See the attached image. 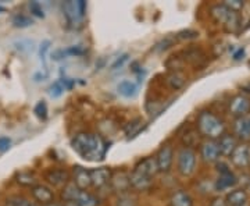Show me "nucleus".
Segmentation results:
<instances>
[{
  "label": "nucleus",
  "instance_id": "f257e3e1",
  "mask_svg": "<svg viewBox=\"0 0 250 206\" xmlns=\"http://www.w3.org/2000/svg\"><path fill=\"white\" fill-rule=\"evenodd\" d=\"M72 149L80 155L82 159L88 161H98L104 159L107 152V142L98 134L81 133L71 141Z\"/></svg>",
  "mask_w": 250,
  "mask_h": 206
},
{
  "label": "nucleus",
  "instance_id": "f03ea898",
  "mask_svg": "<svg viewBox=\"0 0 250 206\" xmlns=\"http://www.w3.org/2000/svg\"><path fill=\"white\" fill-rule=\"evenodd\" d=\"M196 127L199 134L203 135L207 139L217 141L223 134H225V124L214 113L203 110L199 113L196 121Z\"/></svg>",
  "mask_w": 250,
  "mask_h": 206
},
{
  "label": "nucleus",
  "instance_id": "7ed1b4c3",
  "mask_svg": "<svg viewBox=\"0 0 250 206\" xmlns=\"http://www.w3.org/2000/svg\"><path fill=\"white\" fill-rule=\"evenodd\" d=\"M211 17L214 18L215 23L221 24L227 32H236L241 28V17L238 13L229 10L224 4H214L211 9Z\"/></svg>",
  "mask_w": 250,
  "mask_h": 206
},
{
  "label": "nucleus",
  "instance_id": "20e7f679",
  "mask_svg": "<svg viewBox=\"0 0 250 206\" xmlns=\"http://www.w3.org/2000/svg\"><path fill=\"white\" fill-rule=\"evenodd\" d=\"M62 13L68 24H80L86 14V1L83 0H67L62 3Z\"/></svg>",
  "mask_w": 250,
  "mask_h": 206
},
{
  "label": "nucleus",
  "instance_id": "39448f33",
  "mask_svg": "<svg viewBox=\"0 0 250 206\" xmlns=\"http://www.w3.org/2000/svg\"><path fill=\"white\" fill-rule=\"evenodd\" d=\"M215 169L218 171V179L215 180L214 183V188L215 191L221 192V191H225V189L233 188L238 183V179L236 176L233 174L231 167L224 163V161H217L215 163Z\"/></svg>",
  "mask_w": 250,
  "mask_h": 206
},
{
  "label": "nucleus",
  "instance_id": "423d86ee",
  "mask_svg": "<svg viewBox=\"0 0 250 206\" xmlns=\"http://www.w3.org/2000/svg\"><path fill=\"white\" fill-rule=\"evenodd\" d=\"M177 169L184 177H190L196 170V153L192 148L184 146L178 152Z\"/></svg>",
  "mask_w": 250,
  "mask_h": 206
},
{
  "label": "nucleus",
  "instance_id": "0eeeda50",
  "mask_svg": "<svg viewBox=\"0 0 250 206\" xmlns=\"http://www.w3.org/2000/svg\"><path fill=\"white\" fill-rule=\"evenodd\" d=\"M232 164L238 169H248L250 166V145L249 143H238L232 155L229 156Z\"/></svg>",
  "mask_w": 250,
  "mask_h": 206
},
{
  "label": "nucleus",
  "instance_id": "6e6552de",
  "mask_svg": "<svg viewBox=\"0 0 250 206\" xmlns=\"http://www.w3.org/2000/svg\"><path fill=\"white\" fill-rule=\"evenodd\" d=\"M154 159H156V164H157V170L160 173H168L171 170V166H172V160H174L172 146L168 143L163 145Z\"/></svg>",
  "mask_w": 250,
  "mask_h": 206
},
{
  "label": "nucleus",
  "instance_id": "1a4fd4ad",
  "mask_svg": "<svg viewBox=\"0 0 250 206\" xmlns=\"http://www.w3.org/2000/svg\"><path fill=\"white\" fill-rule=\"evenodd\" d=\"M229 114L235 118H239L242 116H246L250 113V99L245 95H236L229 100L228 105Z\"/></svg>",
  "mask_w": 250,
  "mask_h": 206
},
{
  "label": "nucleus",
  "instance_id": "9d476101",
  "mask_svg": "<svg viewBox=\"0 0 250 206\" xmlns=\"http://www.w3.org/2000/svg\"><path fill=\"white\" fill-rule=\"evenodd\" d=\"M110 187H111V189H113L114 192H117L118 195L125 194V192H129V191H131L129 173H126V171L124 170L111 173V177H110Z\"/></svg>",
  "mask_w": 250,
  "mask_h": 206
},
{
  "label": "nucleus",
  "instance_id": "9b49d317",
  "mask_svg": "<svg viewBox=\"0 0 250 206\" xmlns=\"http://www.w3.org/2000/svg\"><path fill=\"white\" fill-rule=\"evenodd\" d=\"M200 156H202V159L206 163H217L218 159H220V156H221L217 141L207 139V141L202 143V146H200Z\"/></svg>",
  "mask_w": 250,
  "mask_h": 206
},
{
  "label": "nucleus",
  "instance_id": "f8f14e48",
  "mask_svg": "<svg viewBox=\"0 0 250 206\" xmlns=\"http://www.w3.org/2000/svg\"><path fill=\"white\" fill-rule=\"evenodd\" d=\"M90 176V185L95 188H103L110 183L111 177V170L108 167H98L89 170Z\"/></svg>",
  "mask_w": 250,
  "mask_h": 206
},
{
  "label": "nucleus",
  "instance_id": "ddd939ff",
  "mask_svg": "<svg viewBox=\"0 0 250 206\" xmlns=\"http://www.w3.org/2000/svg\"><path fill=\"white\" fill-rule=\"evenodd\" d=\"M45 179L53 187H65L70 183V173L64 169H50L45 173Z\"/></svg>",
  "mask_w": 250,
  "mask_h": 206
},
{
  "label": "nucleus",
  "instance_id": "4468645a",
  "mask_svg": "<svg viewBox=\"0 0 250 206\" xmlns=\"http://www.w3.org/2000/svg\"><path fill=\"white\" fill-rule=\"evenodd\" d=\"M233 135L236 139L239 138L242 141H249L250 139V113L246 116H242L239 118H235L233 121Z\"/></svg>",
  "mask_w": 250,
  "mask_h": 206
},
{
  "label": "nucleus",
  "instance_id": "2eb2a0df",
  "mask_svg": "<svg viewBox=\"0 0 250 206\" xmlns=\"http://www.w3.org/2000/svg\"><path fill=\"white\" fill-rule=\"evenodd\" d=\"M31 194H32V197L36 202H39L42 206L54 202V192L47 185H43V184L34 185L31 188Z\"/></svg>",
  "mask_w": 250,
  "mask_h": 206
},
{
  "label": "nucleus",
  "instance_id": "dca6fc26",
  "mask_svg": "<svg viewBox=\"0 0 250 206\" xmlns=\"http://www.w3.org/2000/svg\"><path fill=\"white\" fill-rule=\"evenodd\" d=\"M153 181L154 179L143 176L141 173H136L134 170L129 173V184H131V188L135 191H147L153 185Z\"/></svg>",
  "mask_w": 250,
  "mask_h": 206
},
{
  "label": "nucleus",
  "instance_id": "f3484780",
  "mask_svg": "<svg viewBox=\"0 0 250 206\" xmlns=\"http://www.w3.org/2000/svg\"><path fill=\"white\" fill-rule=\"evenodd\" d=\"M217 145L223 156H231L235 148L238 146V139L233 134H223L217 139Z\"/></svg>",
  "mask_w": 250,
  "mask_h": 206
},
{
  "label": "nucleus",
  "instance_id": "a211bd4d",
  "mask_svg": "<svg viewBox=\"0 0 250 206\" xmlns=\"http://www.w3.org/2000/svg\"><path fill=\"white\" fill-rule=\"evenodd\" d=\"M72 183L77 185V188L81 191H86L90 187V176L89 170L81 167V166H75L74 170H72Z\"/></svg>",
  "mask_w": 250,
  "mask_h": 206
},
{
  "label": "nucleus",
  "instance_id": "6ab92c4d",
  "mask_svg": "<svg viewBox=\"0 0 250 206\" xmlns=\"http://www.w3.org/2000/svg\"><path fill=\"white\" fill-rule=\"evenodd\" d=\"M134 171L141 173L143 176H147L150 179H154V176L159 173L157 164H156V159L154 158H145V159H142L135 166Z\"/></svg>",
  "mask_w": 250,
  "mask_h": 206
},
{
  "label": "nucleus",
  "instance_id": "aec40b11",
  "mask_svg": "<svg viewBox=\"0 0 250 206\" xmlns=\"http://www.w3.org/2000/svg\"><path fill=\"white\" fill-rule=\"evenodd\" d=\"M227 206H246L248 204V192L243 188H235L225 197Z\"/></svg>",
  "mask_w": 250,
  "mask_h": 206
},
{
  "label": "nucleus",
  "instance_id": "412c9836",
  "mask_svg": "<svg viewBox=\"0 0 250 206\" xmlns=\"http://www.w3.org/2000/svg\"><path fill=\"white\" fill-rule=\"evenodd\" d=\"M171 206H193V199L184 189L175 191L170 198Z\"/></svg>",
  "mask_w": 250,
  "mask_h": 206
},
{
  "label": "nucleus",
  "instance_id": "4be33fe9",
  "mask_svg": "<svg viewBox=\"0 0 250 206\" xmlns=\"http://www.w3.org/2000/svg\"><path fill=\"white\" fill-rule=\"evenodd\" d=\"M117 91L124 98H134L135 95L138 93V87H136V84L132 82V81L124 80L117 85Z\"/></svg>",
  "mask_w": 250,
  "mask_h": 206
},
{
  "label": "nucleus",
  "instance_id": "5701e85b",
  "mask_svg": "<svg viewBox=\"0 0 250 206\" xmlns=\"http://www.w3.org/2000/svg\"><path fill=\"white\" fill-rule=\"evenodd\" d=\"M11 46L21 54H29L35 50V42L31 39H17L11 44Z\"/></svg>",
  "mask_w": 250,
  "mask_h": 206
},
{
  "label": "nucleus",
  "instance_id": "b1692460",
  "mask_svg": "<svg viewBox=\"0 0 250 206\" xmlns=\"http://www.w3.org/2000/svg\"><path fill=\"white\" fill-rule=\"evenodd\" d=\"M74 202H77L78 206H98L100 204L99 198H96L90 192H86V191H81Z\"/></svg>",
  "mask_w": 250,
  "mask_h": 206
},
{
  "label": "nucleus",
  "instance_id": "393cba45",
  "mask_svg": "<svg viewBox=\"0 0 250 206\" xmlns=\"http://www.w3.org/2000/svg\"><path fill=\"white\" fill-rule=\"evenodd\" d=\"M16 181L20 185H24V187H34V185H36V177L34 176V173H29V171L17 173L16 174Z\"/></svg>",
  "mask_w": 250,
  "mask_h": 206
},
{
  "label": "nucleus",
  "instance_id": "a878e982",
  "mask_svg": "<svg viewBox=\"0 0 250 206\" xmlns=\"http://www.w3.org/2000/svg\"><path fill=\"white\" fill-rule=\"evenodd\" d=\"M143 128H145V124H143L142 118H135L125 127V134H126L128 138H134L142 131Z\"/></svg>",
  "mask_w": 250,
  "mask_h": 206
},
{
  "label": "nucleus",
  "instance_id": "bb28decb",
  "mask_svg": "<svg viewBox=\"0 0 250 206\" xmlns=\"http://www.w3.org/2000/svg\"><path fill=\"white\" fill-rule=\"evenodd\" d=\"M185 60H188L190 64L193 66H202V63H205V54L202 50H196V49H190L185 52Z\"/></svg>",
  "mask_w": 250,
  "mask_h": 206
},
{
  "label": "nucleus",
  "instance_id": "cd10ccee",
  "mask_svg": "<svg viewBox=\"0 0 250 206\" xmlns=\"http://www.w3.org/2000/svg\"><path fill=\"white\" fill-rule=\"evenodd\" d=\"M116 206H139L138 204V198L135 197L131 192H125L118 195L116 201Z\"/></svg>",
  "mask_w": 250,
  "mask_h": 206
},
{
  "label": "nucleus",
  "instance_id": "c85d7f7f",
  "mask_svg": "<svg viewBox=\"0 0 250 206\" xmlns=\"http://www.w3.org/2000/svg\"><path fill=\"white\" fill-rule=\"evenodd\" d=\"M80 192L81 189L77 188V185H75L74 183H68V184L62 188V198L64 201H75Z\"/></svg>",
  "mask_w": 250,
  "mask_h": 206
},
{
  "label": "nucleus",
  "instance_id": "c756f323",
  "mask_svg": "<svg viewBox=\"0 0 250 206\" xmlns=\"http://www.w3.org/2000/svg\"><path fill=\"white\" fill-rule=\"evenodd\" d=\"M167 81H168V84H170V87L172 90H179L185 84V75L179 71H172L168 75V80Z\"/></svg>",
  "mask_w": 250,
  "mask_h": 206
},
{
  "label": "nucleus",
  "instance_id": "7c9ffc66",
  "mask_svg": "<svg viewBox=\"0 0 250 206\" xmlns=\"http://www.w3.org/2000/svg\"><path fill=\"white\" fill-rule=\"evenodd\" d=\"M4 206H39V205H36L35 202H31V201L27 199V198L14 195V197H9L7 199H6Z\"/></svg>",
  "mask_w": 250,
  "mask_h": 206
},
{
  "label": "nucleus",
  "instance_id": "2f4dec72",
  "mask_svg": "<svg viewBox=\"0 0 250 206\" xmlns=\"http://www.w3.org/2000/svg\"><path fill=\"white\" fill-rule=\"evenodd\" d=\"M11 23H13V25L16 28H28L34 24L32 18L28 17L25 14H16L13 17V20H11Z\"/></svg>",
  "mask_w": 250,
  "mask_h": 206
},
{
  "label": "nucleus",
  "instance_id": "473e14b6",
  "mask_svg": "<svg viewBox=\"0 0 250 206\" xmlns=\"http://www.w3.org/2000/svg\"><path fill=\"white\" fill-rule=\"evenodd\" d=\"M34 113L41 120H46L47 118V105H46L45 100H41V102L36 103L35 109H34Z\"/></svg>",
  "mask_w": 250,
  "mask_h": 206
},
{
  "label": "nucleus",
  "instance_id": "72a5a7b5",
  "mask_svg": "<svg viewBox=\"0 0 250 206\" xmlns=\"http://www.w3.org/2000/svg\"><path fill=\"white\" fill-rule=\"evenodd\" d=\"M62 92H64V87H62V84L60 82V80L53 82V84L50 85V88H49V93H50L52 98H59V96H62Z\"/></svg>",
  "mask_w": 250,
  "mask_h": 206
},
{
  "label": "nucleus",
  "instance_id": "f704fd0d",
  "mask_svg": "<svg viewBox=\"0 0 250 206\" xmlns=\"http://www.w3.org/2000/svg\"><path fill=\"white\" fill-rule=\"evenodd\" d=\"M29 10L31 13L39 18H45V11L42 9V4L39 1H29Z\"/></svg>",
  "mask_w": 250,
  "mask_h": 206
},
{
  "label": "nucleus",
  "instance_id": "c9c22d12",
  "mask_svg": "<svg viewBox=\"0 0 250 206\" xmlns=\"http://www.w3.org/2000/svg\"><path fill=\"white\" fill-rule=\"evenodd\" d=\"M224 6H227L229 10H232L235 13L241 11L243 7H245V3L242 0H225L223 3Z\"/></svg>",
  "mask_w": 250,
  "mask_h": 206
},
{
  "label": "nucleus",
  "instance_id": "e433bc0d",
  "mask_svg": "<svg viewBox=\"0 0 250 206\" xmlns=\"http://www.w3.org/2000/svg\"><path fill=\"white\" fill-rule=\"evenodd\" d=\"M64 53H65V56H83L86 53V49L81 45L70 46V47L64 49Z\"/></svg>",
  "mask_w": 250,
  "mask_h": 206
},
{
  "label": "nucleus",
  "instance_id": "4c0bfd02",
  "mask_svg": "<svg viewBox=\"0 0 250 206\" xmlns=\"http://www.w3.org/2000/svg\"><path fill=\"white\" fill-rule=\"evenodd\" d=\"M49 47H50V41H43L41 44V47H39V57H41V62L43 64H46V57H47V52H49Z\"/></svg>",
  "mask_w": 250,
  "mask_h": 206
},
{
  "label": "nucleus",
  "instance_id": "58836bf2",
  "mask_svg": "<svg viewBox=\"0 0 250 206\" xmlns=\"http://www.w3.org/2000/svg\"><path fill=\"white\" fill-rule=\"evenodd\" d=\"M177 36H178L179 39H196L197 36H199V32L192 31V29H185V31L178 32V35Z\"/></svg>",
  "mask_w": 250,
  "mask_h": 206
},
{
  "label": "nucleus",
  "instance_id": "ea45409f",
  "mask_svg": "<svg viewBox=\"0 0 250 206\" xmlns=\"http://www.w3.org/2000/svg\"><path fill=\"white\" fill-rule=\"evenodd\" d=\"M174 42H175V39H172L171 36H168V38H166L164 41H161L160 44L156 45V50H166V49H168L170 46L174 45Z\"/></svg>",
  "mask_w": 250,
  "mask_h": 206
},
{
  "label": "nucleus",
  "instance_id": "a19ab883",
  "mask_svg": "<svg viewBox=\"0 0 250 206\" xmlns=\"http://www.w3.org/2000/svg\"><path fill=\"white\" fill-rule=\"evenodd\" d=\"M128 57H129V56H128L126 53L123 54L121 57H118L116 62L111 64V70H117V69H121V67L124 66L125 62H128Z\"/></svg>",
  "mask_w": 250,
  "mask_h": 206
},
{
  "label": "nucleus",
  "instance_id": "79ce46f5",
  "mask_svg": "<svg viewBox=\"0 0 250 206\" xmlns=\"http://www.w3.org/2000/svg\"><path fill=\"white\" fill-rule=\"evenodd\" d=\"M10 146H11V139L9 137H0V152L9 151Z\"/></svg>",
  "mask_w": 250,
  "mask_h": 206
},
{
  "label": "nucleus",
  "instance_id": "37998d69",
  "mask_svg": "<svg viewBox=\"0 0 250 206\" xmlns=\"http://www.w3.org/2000/svg\"><path fill=\"white\" fill-rule=\"evenodd\" d=\"M46 78H47V71H46V69L41 70V71H36L35 74H34V81H35V82L45 81Z\"/></svg>",
  "mask_w": 250,
  "mask_h": 206
},
{
  "label": "nucleus",
  "instance_id": "c03bdc74",
  "mask_svg": "<svg viewBox=\"0 0 250 206\" xmlns=\"http://www.w3.org/2000/svg\"><path fill=\"white\" fill-rule=\"evenodd\" d=\"M60 82L62 84L64 90H68V91L72 90V87L75 85V81L70 80V78H65V77H64V78H62V80H60Z\"/></svg>",
  "mask_w": 250,
  "mask_h": 206
},
{
  "label": "nucleus",
  "instance_id": "a18cd8bd",
  "mask_svg": "<svg viewBox=\"0 0 250 206\" xmlns=\"http://www.w3.org/2000/svg\"><path fill=\"white\" fill-rule=\"evenodd\" d=\"M52 59H54V60H62V59H65L64 49H59V50H56V52L52 54Z\"/></svg>",
  "mask_w": 250,
  "mask_h": 206
},
{
  "label": "nucleus",
  "instance_id": "49530a36",
  "mask_svg": "<svg viewBox=\"0 0 250 206\" xmlns=\"http://www.w3.org/2000/svg\"><path fill=\"white\" fill-rule=\"evenodd\" d=\"M210 206H227V202H225V199H224V198L217 197L211 201Z\"/></svg>",
  "mask_w": 250,
  "mask_h": 206
},
{
  "label": "nucleus",
  "instance_id": "de8ad7c7",
  "mask_svg": "<svg viewBox=\"0 0 250 206\" xmlns=\"http://www.w3.org/2000/svg\"><path fill=\"white\" fill-rule=\"evenodd\" d=\"M243 54H245V49H239V50H238L236 53L233 54V60H239V59H241Z\"/></svg>",
  "mask_w": 250,
  "mask_h": 206
},
{
  "label": "nucleus",
  "instance_id": "09e8293b",
  "mask_svg": "<svg viewBox=\"0 0 250 206\" xmlns=\"http://www.w3.org/2000/svg\"><path fill=\"white\" fill-rule=\"evenodd\" d=\"M62 206H78V204H77V202H74V201H64Z\"/></svg>",
  "mask_w": 250,
  "mask_h": 206
},
{
  "label": "nucleus",
  "instance_id": "8fccbe9b",
  "mask_svg": "<svg viewBox=\"0 0 250 206\" xmlns=\"http://www.w3.org/2000/svg\"><path fill=\"white\" fill-rule=\"evenodd\" d=\"M43 206H62L60 204H56V202H52V204H47V205H43Z\"/></svg>",
  "mask_w": 250,
  "mask_h": 206
},
{
  "label": "nucleus",
  "instance_id": "3c124183",
  "mask_svg": "<svg viewBox=\"0 0 250 206\" xmlns=\"http://www.w3.org/2000/svg\"><path fill=\"white\" fill-rule=\"evenodd\" d=\"M0 11H6V10L3 9V7H0Z\"/></svg>",
  "mask_w": 250,
  "mask_h": 206
},
{
  "label": "nucleus",
  "instance_id": "603ef678",
  "mask_svg": "<svg viewBox=\"0 0 250 206\" xmlns=\"http://www.w3.org/2000/svg\"><path fill=\"white\" fill-rule=\"evenodd\" d=\"M249 64H250V63H249Z\"/></svg>",
  "mask_w": 250,
  "mask_h": 206
}]
</instances>
